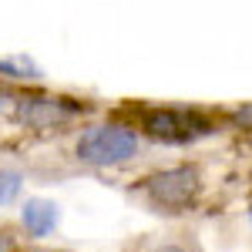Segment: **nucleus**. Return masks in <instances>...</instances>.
<instances>
[{
    "mask_svg": "<svg viewBox=\"0 0 252 252\" xmlns=\"http://www.w3.org/2000/svg\"><path fill=\"white\" fill-rule=\"evenodd\" d=\"M141 152V135L128 121L121 118H104V121H84L74 141H71V158L81 168H118V165H128L135 161Z\"/></svg>",
    "mask_w": 252,
    "mask_h": 252,
    "instance_id": "7ed1b4c3",
    "label": "nucleus"
},
{
    "mask_svg": "<svg viewBox=\"0 0 252 252\" xmlns=\"http://www.w3.org/2000/svg\"><path fill=\"white\" fill-rule=\"evenodd\" d=\"M125 252H198V249H195V242L182 239V235H145V239L131 242Z\"/></svg>",
    "mask_w": 252,
    "mask_h": 252,
    "instance_id": "423d86ee",
    "label": "nucleus"
},
{
    "mask_svg": "<svg viewBox=\"0 0 252 252\" xmlns=\"http://www.w3.org/2000/svg\"><path fill=\"white\" fill-rule=\"evenodd\" d=\"M0 78H34L31 61H0Z\"/></svg>",
    "mask_w": 252,
    "mask_h": 252,
    "instance_id": "1a4fd4ad",
    "label": "nucleus"
},
{
    "mask_svg": "<svg viewBox=\"0 0 252 252\" xmlns=\"http://www.w3.org/2000/svg\"><path fill=\"white\" fill-rule=\"evenodd\" d=\"M128 198L161 219H189L209 202V178L202 161H172L148 168L128 182Z\"/></svg>",
    "mask_w": 252,
    "mask_h": 252,
    "instance_id": "f257e3e1",
    "label": "nucleus"
},
{
    "mask_svg": "<svg viewBox=\"0 0 252 252\" xmlns=\"http://www.w3.org/2000/svg\"><path fill=\"white\" fill-rule=\"evenodd\" d=\"M20 185H24V175H20V172L0 168V205L14 202V198H17V192H20Z\"/></svg>",
    "mask_w": 252,
    "mask_h": 252,
    "instance_id": "6e6552de",
    "label": "nucleus"
},
{
    "mask_svg": "<svg viewBox=\"0 0 252 252\" xmlns=\"http://www.w3.org/2000/svg\"><path fill=\"white\" fill-rule=\"evenodd\" d=\"M88 111H91V104H84L81 97L27 91V94H17L14 121L27 135L51 138V135H64L71 128H81V121L88 118Z\"/></svg>",
    "mask_w": 252,
    "mask_h": 252,
    "instance_id": "20e7f679",
    "label": "nucleus"
},
{
    "mask_svg": "<svg viewBox=\"0 0 252 252\" xmlns=\"http://www.w3.org/2000/svg\"><path fill=\"white\" fill-rule=\"evenodd\" d=\"M219 121H222V128H229V131L252 135V101L235 104V108H229V111H222V115H219Z\"/></svg>",
    "mask_w": 252,
    "mask_h": 252,
    "instance_id": "0eeeda50",
    "label": "nucleus"
},
{
    "mask_svg": "<svg viewBox=\"0 0 252 252\" xmlns=\"http://www.w3.org/2000/svg\"><path fill=\"white\" fill-rule=\"evenodd\" d=\"M61 212L51 198H27L20 209V235L24 242H40L58 229Z\"/></svg>",
    "mask_w": 252,
    "mask_h": 252,
    "instance_id": "39448f33",
    "label": "nucleus"
},
{
    "mask_svg": "<svg viewBox=\"0 0 252 252\" xmlns=\"http://www.w3.org/2000/svg\"><path fill=\"white\" fill-rule=\"evenodd\" d=\"M121 121H128L141 138L155 145H168V148L195 145L222 131L219 115L205 108H189V104H138V108H128Z\"/></svg>",
    "mask_w": 252,
    "mask_h": 252,
    "instance_id": "f03ea898",
    "label": "nucleus"
},
{
    "mask_svg": "<svg viewBox=\"0 0 252 252\" xmlns=\"http://www.w3.org/2000/svg\"><path fill=\"white\" fill-rule=\"evenodd\" d=\"M20 242H24V235H20L14 225H3V229H0V252H14Z\"/></svg>",
    "mask_w": 252,
    "mask_h": 252,
    "instance_id": "9d476101",
    "label": "nucleus"
},
{
    "mask_svg": "<svg viewBox=\"0 0 252 252\" xmlns=\"http://www.w3.org/2000/svg\"><path fill=\"white\" fill-rule=\"evenodd\" d=\"M14 252H74V249H58V246H40V242H20Z\"/></svg>",
    "mask_w": 252,
    "mask_h": 252,
    "instance_id": "9b49d317",
    "label": "nucleus"
}]
</instances>
